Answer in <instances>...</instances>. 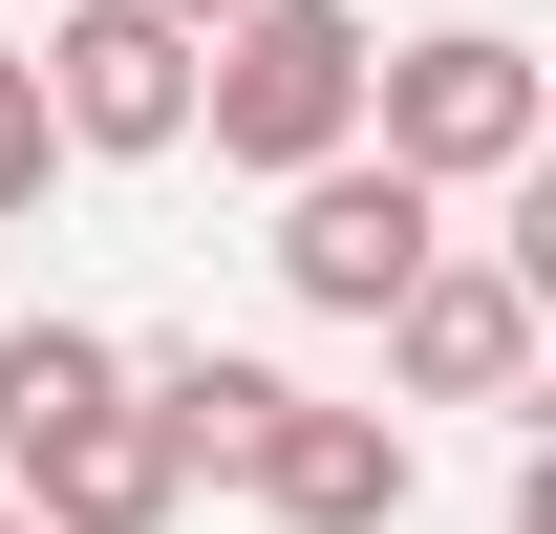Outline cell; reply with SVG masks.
<instances>
[{
  "instance_id": "277c9868",
  "label": "cell",
  "mask_w": 556,
  "mask_h": 534,
  "mask_svg": "<svg viewBox=\"0 0 556 534\" xmlns=\"http://www.w3.org/2000/svg\"><path fill=\"white\" fill-rule=\"evenodd\" d=\"M22 86H43L65 171H150V150H193V43H172L150 0H65V22L22 43Z\"/></svg>"
},
{
  "instance_id": "30bf717a",
  "label": "cell",
  "mask_w": 556,
  "mask_h": 534,
  "mask_svg": "<svg viewBox=\"0 0 556 534\" xmlns=\"http://www.w3.org/2000/svg\"><path fill=\"white\" fill-rule=\"evenodd\" d=\"M65 193V129H43V86H22V43H0V236Z\"/></svg>"
},
{
  "instance_id": "8fae6325",
  "label": "cell",
  "mask_w": 556,
  "mask_h": 534,
  "mask_svg": "<svg viewBox=\"0 0 556 534\" xmlns=\"http://www.w3.org/2000/svg\"><path fill=\"white\" fill-rule=\"evenodd\" d=\"M150 22H172V43H214V22H257V0H150Z\"/></svg>"
},
{
  "instance_id": "7c38bea8",
  "label": "cell",
  "mask_w": 556,
  "mask_h": 534,
  "mask_svg": "<svg viewBox=\"0 0 556 534\" xmlns=\"http://www.w3.org/2000/svg\"><path fill=\"white\" fill-rule=\"evenodd\" d=\"M0 534H22V513H0Z\"/></svg>"
},
{
  "instance_id": "ba28073f",
  "label": "cell",
  "mask_w": 556,
  "mask_h": 534,
  "mask_svg": "<svg viewBox=\"0 0 556 534\" xmlns=\"http://www.w3.org/2000/svg\"><path fill=\"white\" fill-rule=\"evenodd\" d=\"M129 406L172 428V470H214V492H236V449L278 428V364H236V342H150V364H129Z\"/></svg>"
},
{
  "instance_id": "6da1fadb",
  "label": "cell",
  "mask_w": 556,
  "mask_h": 534,
  "mask_svg": "<svg viewBox=\"0 0 556 534\" xmlns=\"http://www.w3.org/2000/svg\"><path fill=\"white\" fill-rule=\"evenodd\" d=\"M364 0H257V22H214L193 43V150L214 171H257V193H300L321 150H364Z\"/></svg>"
},
{
  "instance_id": "5b68a950",
  "label": "cell",
  "mask_w": 556,
  "mask_h": 534,
  "mask_svg": "<svg viewBox=\"0 0 556 534\" xmlns=\"http://www.w3.org/2000/svg\"><path fill=\"white\" fill-rule=\"evenodd\" d=\"M535 321H556L535 278L492 257V236H450L364 342H386V385H407V406H535Z\"/></svg>"
},
{
  "instance_id": "8992f818",
  "label": "cell",
  "mask_w": 556,
  "mask_h": 534,
  "mask_svg": "<svg viewBox=\"0 0 556 534\" xmlns=\"http://www.w3.org/2000/svg\"><path fill=\"white\" fill-rule=\"evenodd\" d=\"M236 492H257L278 534H407L428 449H407V406H321V385H278V428L236 449Z\"/></svg>"
},
{
  "instance_id": "52a82bcc",
  "label": "cell",
  "mask_w": 556,
  "mask_h": 534,
  "mask_svg": "<svg viewBox=\"0 0 556 534\" xmlns=\"http://www.w3.org/2000/svg\"><path fill=\"white\" fill-rule=\"evenodd\" d=\"M0 513H22V534H172V513H193V470H172V428L108 385L86 428H43V449L0 470Z\"/></svg>"
},
{
  "instance_id": "3957f363",
  "label": "cell",
  "mask_w": 556,
  "mask_h": 534,
  "mask_svg": "<svg viewBox=\"0 0 556 534\" xmlns=\"http://www.w3.org/2000/svg\"><path fill=\"white\" fill-rule=\"evenodd\" d=\"M257 257H278V300H300V321H386V300L450 257V193H407L386 150H321V171L278 193V236H257Z\"/></svg>"
},
{
  "instance_id": "7a4b0ae2",
  "label": "cell",
  "mask_w": 556,
  "mask_h": 534,
  "mask_svg": "<svg viewBox=\"0 0 556 534\" xmlns=\"http://www.w3.org/2000/svg\"><path fill=\"white\" fill-rule=\"evenodd\" d=\"M364 150L407 193H514L556 150V86H535L514 22H428V43H364Z\"/></svg>"
},
{
  "instance_id": "9c48e42d",
  "label": "cell",
  "mask_w": 556,
  "mask_h": 534,
  "mask_svg": "<svg viewBox=\"0 0 556 534\" xmlns=\"http://www.w3.org/2000/svg\"><path fill=\"white\" fill-rule=\"evenodd\" d=\"M108 385H129V342H108V321H0V470L43 449V428H86Z\"/></svg>"
}]
</instances>
